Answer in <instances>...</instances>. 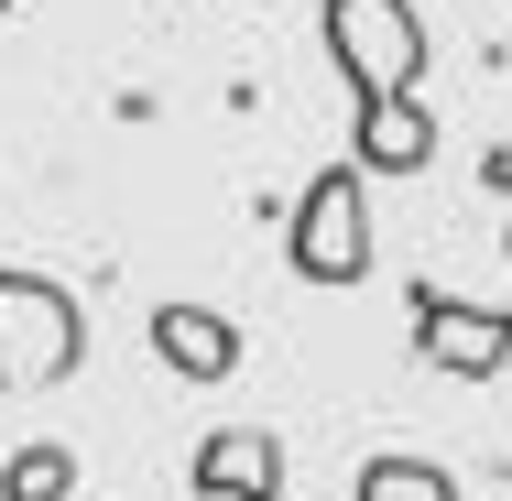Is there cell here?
I'll use <instances>...</instances> for the list:
<instances>
[{
    "instance_id": "cell-9",
    "label": "cell",
    "mask_w": 512,
    "mask_h": 501,
    "mask_svg": "<svg viewBox=\"0 0 512 501\" xmlns=\"http://www.w3.org/2000/svg\"><path fill=\"white\" fill-rule=\"evenodd\" d=\"M0 501H77V458L66 447H11L0 458Z\"/></svg>"
},
{
    "instance_id": "cell-8",
    "label": "cell",
    "mask_w": 512,
    "mask_h": 501,
    "mask_svg": "<svg viewBox=\"0 0 512 501\" xmlns=\"http://www.w3.org/2000/svg\"><path fill=\"white\" fill-rule=\"evenodd\" d=\"M349 501H458V480H447L436 458H371V469L349 480Z\"/></svg>"
},
{
    "instance_id": "cell-10",
    "label": "cell",
    "mask_w": 512,
    "mask_h": 501,
    "mask_svg": "<svg viewBox=\"0 0 512 501\" xmlns=\"http://www.w3.org/2000/svg\"><path fill=\"white\" fill-rule=\"evenodd\" d=\"M0 11H11V0H0Z\"/></svg>"
},
{
    "instance_id": "cell-6",
    "label": "cell",
    "mask_w": 512,
    "mask_h": 501,
    "mask_svg": "<svg viewBox=\"0 0 512 501\" xmlns=\"http://www.w3.org/2000/svg\"><path fill=\"white\" fill-rule=\"evenodd\" d=\"M349 164H360V175H425V164H436V109H425V88L349 109Z\"/></svg>"
},
{
    "instance_id": "cell-3",
    "label": "cell",
    "mask_w": 512,
    "mask_h": 501,
    "mask_svg": "<svg viewBox=\"0 0 512 501\" xmlns=\"http://www.w3.org/2000/svg\"><path fill=\"white\" fill-rule=\"evenodd\" d=\"M284 251H295V273L306 284H371V175L360 164H327L306 197H295V218H284Z\"/></svg>"
},
{
    "instance_id": "cell-4",
    "label": "cell",
    "mask_w": 512,
    "mask_h": 501,
    "mask_svg": "<svg viewBox=\"0 0 512 501\" xmlns=\"http://www.w3.org/2000/svg\"><path fill=\"white\" fill-rule=\"evenodd\" d=\"M404 316H414V360L447 371V382H491L512 360V305H469V295H447V284H414Z\"/></svg>"
},
{
    "instance_id": "cell-1",
    "label": "cell",
    "mask_w": 512,
    "mask_h": 501,
    "mask_svg": "<svg viewBox=\"0 0 512 501\" xmlns=\"http://www.w3.org/2000/svg\"><path fill=\"white\" fill-rule=\"evenodd\" d=\"M316 44H327L349 109L360 99H414V88H425V22H414V0H327Z\"/></svg>"
},
{
    "instance_id": "cell-5",
    "label": "cell",
    "mask_w": 512,
    "mask_h": 501,
    "mask_svg": "<svg viewBox=\"0 0 512 501\" xmlns=\"http://www.w3.org/2000/svg\"><path fill=\"white\" fill-rule=\"evenodd\" d=\"M186 480H197V501H284V436L273 425H207Z\"/></svg>"
},
{
    "instance_id": "cell-2",
    "label": "cell",
    "mask_w": 512,
    "mask_h": 501,
    "mask_svg": "<svg viewBox=\"0 0 512 501\" xmlns=\"http://www.w3.org/2000/svg\"><path fill=\"white\" fill-rule=\"evenodd\" d=\"M88 360V316L55 273H0V393H55Z\"/></svg>"
},
{
    "instance_id": "cell-11",
    "label": "cell",
    "mask_w": 512,
    "mask_h": 501,
    "mask_svg": "<svg viewBox=\"0 0 512 501\" xmlns=\"http://www.w3.org/2000/svg\"><path fill=\"white\" fill-rule=\"evenodd\" d=\"M502 251H512V240H502Z\"/></svg>"
},
{
    "instance_id": "cell-7",
    "label": "cell",
    "mask_w": 512,
    "mask_h": 501,
    "mask_svg": "<svg viewBox=\"0 0 512 501\" xmlns=\"http://www.w3.org/2000/svg\"><path fill=\"white\" fill-rule=\"evenodd\" d=\"M153 360L175 382H229L240 371V327L218 305H153Z\"/></svg>"
}]
</instances>
